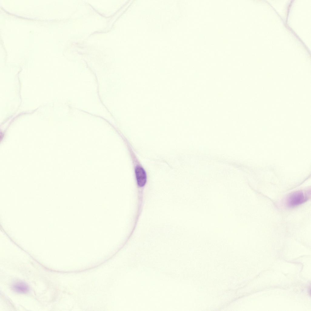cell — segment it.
Masks as SVG:
<instances>
[{
  "instance_id": "6da1fadb",
  "label": "cell",
  "mask_w": 311,
  "mask_h": 311,
  "mask_svg": "<svg viewBox=\"0 0 311 311\" xmlns=\"http://www.w3.org/2000/svg\"><path fill=\"white\" fill-rule=\"evenodd\" d=\"M310 190L298 191L290 194L285 200L286 206L290 208H294L306 202L309 198Z\"/></svg>"
},
{
  "instance_id": "7a4b0ae2",
  "label": "cell",
  "mask_w": 311,
  "mask_h": 311,
  "mask_svg": "<svg viewBox=\"0 0 311 311\" xmlns=\"http://www.w3.org/2000/svg\"><path fill=\"white\" fill-rule=\"evenodd\" d=\"M135 175L138 185L143 186L146 182V176L144 169L141 167L138 166L135 169Z\"/></svg>"
},
{
  "instance_id": "3957f363",
  "label": "cell",
  "mask_w": 311,
  "mask_h": 311,
  "mask_svg": "<svg viewBox=\"0 0 311 311\" xmlns=\"http://www.w3.org/2000/svg\"><path fill=\"white\" fill-rule=\"evenodd\" d=\"M12 288L15 292L20 293H26L29 291V287L28 285L22 281L17 282L14 283Z\"/></svg>"
}]
</instances>
